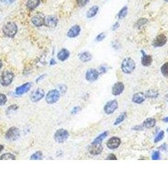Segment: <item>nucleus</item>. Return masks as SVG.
<instances>
[{
  "label": "nucleus",
  "instance_id": "obj_33",
  "mask_svg": "<svg viewBox=\"0 0 168 189\" xmlns=\"http://www.w3.org/2000/svg\"><path fill=\"white\" fill-rule=\"evenodd\" d=\"M76 1L77 5L79 7H83L89 2L90 0H76Z\"/></svg>",
  "mask_w": 168,
  "mask_h": 189
},
{
  "label": "nucleus",
  "instance_id": "obj_12",
  "mask_svg": "<svg viewBox=\"0 0 168 189\" xmlns=\"http://www.w3.org/2000/svg\"><path fill=\"white\" fill-rule=\"evenodd\" d=\"M99 72L96 69H89L87 71L86 74V79L89 82H94L96 81L99 76Z\"/></svg>",
  "mask_w": 168,
  "mask_h": 189
},
{
  "label": "nucleus",
  "instance_id": "obj_27",
  "mask_svg": "<svg viewBox=\"0 0 168 189\" xmlns=\"http://www.w3.org/2000/svg\"><path fill=\"white\" fill-rule=\"evenodd\" d=\"M31 160H41L43 159V153L41 151H38L34 153L30 158Z\"/></svg>",
  "mask_w": 168,
  "mask_h": 189
},
{
  "label": "nucleus",
  "instance_id": "obj_36",
  "mask_svg": "<svg viewBox=\"0 0 168 189\" xmlns=\"http://www.w3.org/2000/svg\"><path fill=\"white\" fill-rule=\"evenodd\" d=\"M160 158V153L159 151H155L152 156V159L153 160H157Z\"/></svg>",
  "mask_w": 168,
  "mask_h": 189
},
{
  "label": "nucleus",
  "instance_id": "obj_9",
  "mask_svg": "<svg viewBox=\"0 0 168 189\" xmlns=\"http://www.w3.org/2000/svg\"><path fill=\"white\" fill-rule=\"evenodd\" d=\"M31 22L33 25L37 27H42L44 25L45 16L42 14H37L32 18Z\"/></svg>",
  "mask_w": 168,
  "mask_h": 189
},
{
  "label": "nucleus",
  "instance_id": "obj_15",
  "mask_svg": "<svg viewBox=\"0 0 168 189\" xmlns=\"http://www.w3.org/2000/svg\"><path fill=\"white\" fill-rule=\"evenodd\" d=\"M142 54V57L141 59V63L143 66H149L151 65L152 62L153 61L152 57L151 55L147 54L143 50L141 51Z\"/></svg>",
  "mask_w": 168,
  "mask_h": 189
},
{
  "label": "nucleus",
  "instance_id": "obj_43",
  "mask_svg": "<svg viewBox=\"0 0 168 189\" xmlns=\"http://www.w3.org/2000/svg\"><path fill=\"white\" fill-rule=\"evenodd\" d=\"M78 109H79V107H76L73 109V110H72V113L73 114H76L78 111Z\"/></svg>",
  "mask_w": 168,
  "mask_h": 189
},
{
  "label": "nucleus",
  "instance_id": "obj_6",
  "mask_svg": "<svg viewBox=\"0 0 168 189\" xmlns=\"http://www.w3.org/2000/svg\"><path fill=\"white\" fill-rule=\"evenodd\" d=\"M118 107V103L116 100H111L105 105L104 110V112L108 115L113 114Z\"/></svg>",
  "mask_w": 168,
  "mask_h": 189
},
{
  "label": "nucleus",
  "instance_id": "obj_44",
  "mask_svg": "<svg viewBox=\"0 0 168 189\" xmlns=\"http://www.w3.org/2000/svg\"><path fill=\"white\" fill-rule=\"evenodd\" d=\"M4 150V146L3 145L0 144V153H1Z\"/></svg>",
  "mask_w": 168,
  "mask_h": 189
},
{
  "label": "nucleus",
  "instance_id": "obj_34",
  "mask_svg": "<svg viewBox=\"0 0 168 189\" xmlns=\"http://www.w3.org/2000/svg\"><path fill=\"white\" fill-rule=\"evenodd\" d=\"M164 132L163 131H160V133L157 134V136L156 137L155 139H154V142L157 143L159 141H161L163 138H164Z\"/></svg>",
  "mask_w": 168,
  "mask_h": 189
},
{
  "label": "nucleus",
  "instance_id": "obj_5",
  "mask_svg": "<svg viewBox=\"0 0 168 189\" xmlns=\"http://www.w3.org/2000/svg\"><path fill=\"white\" fill-rule=\"evenodd\" d=\"M20 130L16 127H12L7 131L5 134V138L7 140L12 142L16 141L20 137Z\"/></svg>",
  "mask_w": 168,
  "mask_h": 189
},
{
  "label": "nucleus",
  "instance_id": "obj_19",
  "mask_svg": "<svg viewBox=\"0 0 168 189\" xmlns=\"http://www.w3.org/2000/svg\"><path fill=\"white\" fill-rule=\"evenodd\" d=\"M70 55V53L68 50L66 49H62L60 51L58 52L57 54V57L61 61H65L68 59Z\"/></svg>",
  "mask_w": 168,
  "mask_h": 189
},
{
  "label": "nucleus",
  "instance_id": "obj_37",
  "mask_svg": "<svg viewBox=\"0 0 168 189\" xmlns=\"http://www.w3.org/2000/svg\"><path fill=\"white\" fill-rule=\"evenodd\" d=\"M15 2V0H0V2L5 5H11Z\"/></svg>",
  "mask_w": 168,
  "mask_h": 189
},
{
  "label": "nucleus",
  "instance_id": "obj_17",
  "mask_svg": "<svg viewBox=\"0 0 168 189\" xmlns=\"http://www.w3.org/2000/svg\"><path fill=\"white\" fill-rule=\"evenodd\" d=\"M81 32V27L78 25L72 26L67 32V36L70 38H75L79 35Z\"/></svg>",
  "mask_w": 168,
  "mask_h": 189
},
{
  "label": "nucleus",
  "instance_id": "obj_48",
  "mask_svg": "<svg viewBox=\"0 0 168 189\" xmlns=\"http://www.w3.org/2000/svg\"><path fill=\"white\" fill-rule=\"evenodd\" d=\"M165 2H167V3H168V0H165Z\"/></svg>",
  "mask_w": 168,
  "mask_h": 189
},
{
  "label": "nucleus",
  "instance_id": "obj_7",
  "mask_svg": "<svg viewBox=\"0 0 168 189\" xmlns=\"http://www.w3.org/2000/svg\"><path fill=\"white\" fill-rule=\"evenodd\" d=\"M59 97V92L56 90H52L49 91L46 95V101L48 104H53L58 101Z\"/></svg>",
  "mask_w": 168,
  "mask_h": 189
},
{
  "label": "nucleus",
  "instance_id": "obj_22",
  "mask_svg": "<svg viewBox=\"0 0 168 189\" xmlns=\"http://www.w3.org/2000/svg\"><path fill=\"white\" fill-rule=\"evenodd\" d=\"M156 124V119H154L153 118H148L143 122V126L145 128L151 129V128H152L154 127Z\"/></svg>",
  "mask_w": 168,
  "mask_h": 189
},
{
  "label": "nucleus",
  "instance_id": "obj_39",
  "mask_svg": "<svg viewBox=\"0 0 168 189\" xmlns=\"http://www.w3.org/2000/svg\"><path fill=\"white\" fill-rule=\"evenodd\" d=\"M106 160H117V158L116 157V156L114 155V154H110L108 158H106Z\"/></svg>",
  "mask_w": 168,
  "mask_h": 189
},
{
  "label": "nucleus",
  "instance_id": "obj_45",
  "mask_svg": "<svg viewBox=\"0 0 168 189\" xmlns=\"http://www.w3.org/2000/svg\"><path fill=\"white\" fill-rule=\"evenodd\" d=\"M44 75H42L40 77H39V78L37 79V82H38L39 80H41V79L44 77Z\"/></svg>",
  "mask_w": 168,
  "mask_h": 189
},
{
  "label": "nucleus",
  "instance_id": "obj_20",
  "mask_svg": "<svg viewBox=\"0 0 168 189\" xmlns=\"http://www.w3.org/2000/svg\"><path fill=\"white\" fill-rule=\"evenodd\" d=\"M145 98H146V95L144 93L142 92H138L133 95L132 98V101L134 103L140 104L143 102L145 100Z\"/></svg>",
  "mask_w": 168,
  "mask_h": 189
},
{
  "label": "nucleus",
  "instance_id": "obj_42",
  "mask_svg": "<svg viewBox=\"0 0 168 189\" xmlns=\"http://www.w3.org/2000/svg\"><path fill=\"white\" fill-rule=\"evenodd\" d=\"M56 64V62L55 61V60L54 59H52L51 61H50V62H49V65L51 66H54Z\"/></svg>",
  "mask_w": 168,
  "mask_h": 189
},
{
  "label": "nucleus",
  "instance_id": "obj_13",
  "mask_svg": "<svg viewBox=\"0 0 168 189\" xmlns=\"http://www.w3.org/2000/svg\"><path fill=\"white\" fill-rule=\"evenodd\" d=\"M121 139L119 137H113L108 140L107 142V146L110 150H114L118 148L121 144Z\"/></svg>",
  "mask_w": 168,
  "mask_h": 189
},
{
  "label": "nucleus",
  "instance_id": "obj_46",
  "mask_svg": "<svg viewBox=\"0 0 168 189\" xmlns=\"http://www.w3.org/2000/svg\"><path fill=\"white\" fill-rule=\"evenodd\" d=\"M163 121H164L165 122H168V117H165V118L163 119Z\"/></svg>",
  "mask_w": 168,
  "mask_h": 189
},
{
  "label": "nucleus",
  "instance_id": "obj_41",
  "mask_svg": "<svg viewBox=\"0 0 168 189\" xmlns=\"http://www.w3.org/2000/svg\"><path fill=\"white\" fill-rule=\"evenodd\" d=\"M119 27V24L118 22H116L113 25V27H112V29L113 30L115 31L116 29H118Z\"/></svg>",
  "mask_w": 168,
  "mask_h": 189
},
{
  "label": "nucleus",
  "instance_id": "obj_24",
  "mask_svg": "<svg viewBox=\"0 0 168 189\" xmlns=\"http://www.w3.org/2000/svg\"><path fill=\"white\" fill-rule=\"evenodd\" d=\"M99 11V7L97 5H94L93 7H92L87 12V18H92L93 17H94L97 13H98Z\"/></svg>",
  "mask_w": 168,
  "mask_h": 189
},
{
  "label": "nucleus",
  "instance_id": "obj_47",
  "mask_svg": "<svg viewBox=\"0 0 168 189\" xmlns=\"http://www.w3.org/2000/svg\"><path fill=\"white\" fill-rule=\"evenodd\" d=\"M2 66H3V62H2V60H0V70L2 69Z\"/></svg>",
  "mask_w": 168,
  "mask_h": 189
},
{
  "label": "nucleus",
  "instance_id": "obj_40",
  "mask_svg": "<svg viewBox=\"0 0 168 189\" xmlns=\"http://www.w3.org/2000/svg\"><path fill=\"white\" fill-rule=\"evenodd\" d=\"M107 71V69L106 68V67H104V66H101L100 68V69H99V73H105V72H106Z\"/></svg>",
  "mask_w": 168,
  "mask_h": 189
},
{
  "label": "nucleus",
  "instance_id": "obj_26",
  "mask_svg": "<svg viewBox=\"0 0 168 189\" xmlns=\"http://www.w3.org/2000/svg\"><path fill=\"white\" fill-rule=\"evenodd\" d=\"M127 14H128V7L127 6H125L123 8H122L121 10L119 11L118 14V17L119 20H123L127 16Z\"/></svg>",
  "mask_w": 168,
  "mask_h": 189
},
{
  "label": "nucleus",
  "instance_id": "obj_11",
  "mask_svg": "<svg viewBox=\"0 0 168 189\" xmlns=\"http://www.w3.org/2000/svg\"><path fill=\"white\" fill-rule=\"evenodd\" d=\"M167 41L166 36L164 34H160L157 35L152 42V46L156 47H159L164 46Z\"/></svg>",
  "mask_w": 168,
  "mask_h": 189
},
{
  "label": "nucleus",
  "instance_id": "obj_14",
  "mask_svg": "<svg viewBox=\"0 0 168 189\" xmlns=\"http://www.w3.org/2000/svg\"><path fill=\"white\" fill-rule=\"evenodd\" d=\"M124 90V85L122 82H117L112 88V94L114 96H118L121 95Z\"/></svg>",
  "mask_w": 168,
  "mask_h": 189
},
{
  "label": "nucleus",
  "instance_id": "obj_1",
  "mask_svg": "<svg viewBox=\"0 0 168 189\" xmlns=\"http://www.w3.org/2000/svg\"><path fill=\"white\" fill-rule=\"evenodd\" d=\"M136 65L134 61L130 57H126L121 63V70L126 74L132 73L135 69Z\"/></svg>",
  "mask_w": 168,
  "mask_h": 189
},
{
  "label": "nucleus",
  "instance_id": "obj_21",
  "mask_svg": "<svg viewBox=\"0 0 168 189\" xmlns=\"http://www.w3.org/2000/svg\"><path fill=\"white\" fill-rule=\"evenodd\" d=\"M79 59L82 62H89L92 60V56L89 52H87V51L83 52L79 55Z\"/></svg>",
  "mask_w": 168,
  "mask_h": 189
},
{
  "label": "nucleus",
  "instance_id": "obj_8",
  "mask_svg": "<svg viewBox=\"0 0 168 189\" xmlns=\"http://www.w3.org/2000/svg\"><path fill=\"white\" fill-rule=\"evenodd\" d=\"M44 97V91L41 88H37L33 91L30 96V99L32 102H38Z\"/></svg>",
  "mask_w": 168,
  "mask_h": 189
},
{
  "label": "nucleus",
  "instance_id": "obj_16",
  "mask_svg": "<svg viewBox=\"0 0 168 189\" xmlns=\"http://www.w3.org/2000/svg\"><path fill=\"white\" fill-rule=\"evenodd\" d=\"M32 84L30 83H26L22 86H20L16 88V93L18 95H22L27 93L31 88Z\"/></svg>",
  "mask_w": 168,
  "mask_h": 189
},
{
  "label": "nucleus",
  "instance_id": "obj_29",
  "mask_svg": "<svg viewBox=\"0 0 168 189\" xmlns=\"http://www.w3.org/2000/svg\"><path fill=\"white\" fill-rule=\"evenodd\" d=\"M147 22H148V20L147 19L141 18V19H140L137 21V24L135 25L137 29H140L141 27H142L143 25H145Z\"/></svg>",
  "mask_w": 168,
  "mask_h": 189
},
{
  "label": "nucleus",
  "instance_id": "obj_31",
  "mask_svg": "<svg viewBox=\"0 0 168 189\" xmlns=\"http://www.w3.org/2000/svg\"><path fill=\"white\" fill-rule=\"evenodd\" d=\"M161 71L162 74L165 77H168V62L164 63L162 66L161 68Z\"/></svg>",
  "mask_w": 168,
  "mask_h": 189
},
{
  "label": "nucleus",
  "instance_id": "obj_2",
  "mask_svg": "<svg viewBox=\"0 0 168 189\" xmlns=\"http://www.w3.org/2000/svg\"><path fill=\"white\" fill-rule=\"evenodd\" d=\"M3 32L4 35L9 38L14 37L18 31V27L14 22H8L3 27Z\"/></svg>",
  "mask_w": 168,
  "mask_h": 189
},
{
  "label": "nucleus",
  "instance_id": "obj_18",
  "mask_svg": "<svg viewBox=\"0 0 168 189\" xmlns=\"http://www.w3.org/2000/svg\"><path fill=\"white\" fill-rule=\"evenodd\" d=\"M103 148L101 144H92L89 147V152L92 155H98L102 151Z\"/></svg>",
  "mask_w": 168,
  "mask_h": 189
},
{
  "label": "nucleus",
  "instance_id": "obj_38",
  "mask_svg": "<svg viewBox=\"0 0 168 189\" xmlns=\"http://www.w3.org/2000/svg\"><path fill=\"white\" fill-rule=\"evenodd\" d=\"M17 109H18L17 106H10V107L8 109L7 112H12V111H15V110H16Z\"/></svg>",
  "mask_w": 168,
  "mask_h": 189
},
{
  "label": "nucleus",
  "instance_id": "obj_4",
  "mask_svg": "<svg viewBox=\"0 0 168 189\" xmlns=\"http://www.w3.org/2000/svg\"><path fill=\"white\" fill-rule=\"evenodd\" d=\"M69 137L68 132L63 129H58L54 134V139L58 143H63L67 140Z\"/></svg>",
  "mask_w": 168,
  "mask_h": 189
},
{
  "label": "nucleus",
  "instance_id": "obj_35",
  "mask_svg": "<svg viewBox=\"0 0 168 189\" xmlns=\"http://www.w3.org/2000/svg\"><path fill=\"white\" fill-rule=\"evenodd\" d=\"M105 37H106V34H105L104 32L99 34V35H97V36L96 38V40L97 42H100L102 40H103Z\"/></svg>",
  "mask_w": 168,
  "mask_h": 189
},
{
  "label": "nucleus",
  "instance_id": "obj_28",
  "mask_svg": "<svg viewBox=\"0 0 168 189\" xmlns=\"http://www.w3.org/2000/svg\"><path fill=\"white\" fill-rule=\"evenodd\" d=\"M15 157L11 153H5L3 154L0 157V160H15Z\"/></svg>",
  "mask_w": 168,
  "mask_h": 189
},
{
  "label": "nucleus",
  "instance_id": "obj_10",
  "mask_svg": "<svg viewBox=\"0 0 168 189\" xmlns=\"http://www.w3.org/2000/svg\"><path fill=\"white\" fill-rule=\"evenodd\" d=\"M58 23V18L54 15H48L45 17L44 25L49 28H54L57 26Z\"/></svg>",
  "mask_w": 168,
  "mask_h": 189
},
{
  "label": "nucleus",
  "instance_id": "obj_32",
  "mask_svg": "<svg viewBox=\"0 0 168 189\" xmlns=\"http://www.w3.org/2000/svg\"><path fill=\"white\" fill-rule=\"evenodd\" d=\"M7 101V98L5 95L0 93V106H3Z\"/></svg>",
  "mask_w": 168,
  "mask_h": 189
},
{
  "label": "nucleus",
  "instance_id": "obj_3",
  "mask_svg": "<svg viewBox=\"0 0 168 189\" xmlns=\"http://www.w3.org/2000/svg\"><path fill=\"white\" fill-rule=\"evenodd\" d=\"M14 74L10 70H5L3 72L0 78V83L3 87H8L12 83L14 78Z\"/></svg>",
  "mask_w": 168,
  "mask_h": 189
},
{
  "label": "nucleus",
  "instance_id": "obj_49",
  "mask_svg": "<svg viewBox=\"0 0 168 189\" xmlns=\"http://www.w3.org/2000/svg\"><path fill=\"white\" fill-rule=\"evenodd\" d=\"M167 133H168V129H167Z\"/></svg>",
  "mask_w": 168,
  "mask_h": 189
},
{
  "label": "nucleus",
  "instance_id": "obj_30",
  "mask_svg": "<svg viewBox=\"0 0 168 189\" xmlns=\"http://www.w3.org/2000/svg\"><path fill=\"white\" fill-rule=\"evenodd\" d=\"M126 117H127V113L124 112V113H122L121 114H120L119 115V117L116 119V120L114 122V125H116L121 123L125 119Z\"/></svg>",
  "mask_w": 168,
  "mask_h": 189
},
{
  "label": "nucleus",
  "instance_id": "obj_23",
  "mask_svg": "<svg viewBox=\"0 0 168 189\" xmlns=\"http://www.w3.org/2000/svg\"><path fill=\"white\" fill-rule=\"evenodd\" d=\"M40 0H28L26 6L29 10H33L40 5Z\"/></svg>",
  "mask_w": 168,
  "mask_h": 189
},
{
  "label": "nucleus",
  "instance_id": "obj_25",
  "mask_svg": "<svg viewBox=\"0 0 168 189\" xmlns=\"http://www.w3.org/2000/svg\"><path fill=\"white\" fill-rule=\"evenodd\" d=\"M108 131L104 132L103 133L100 134L99 136H97L94 140V141L92 142V144H101L102 141L108 136Z\"/></svg>",
  "mask_w": 168,
  "mask_h": 189
}]
</instances>
